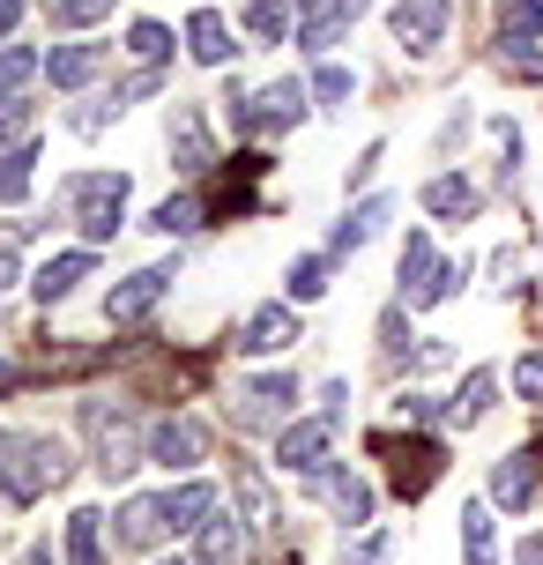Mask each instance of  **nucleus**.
Wrapping results in <instances>:
<instances>
[{
    "mask_svg": "<svg viewBox=\"0 0 543 565\" xmlns=\"http://www.w3.org/2000/svg\"><path fill=\"white\" fill-rule=\"evenodd\" d=\"M306 97H313V89L284 75V83H268V89H260V97H246V89L231 83L224 105H231V127H238V135H290V127L306 119Z\"/></svg>",
    "mask_w": 543,
    "mask_h": 565,
    "instance_id": "obj_3",
    "label": "nucleus"
},
{
    "mask_svg": "<svg viewBox=\"0 0 543 565\" xmlns=\"http://www.w3.org/2000/svg\"><path fill=\"white\" fill-rule=\"evenodd\" d=\"M461 276H469L461 260H439L425 231H409V246H402V306H439V298L461 290Z\"/></svg>",
    "mask_w": 543,
    "mask_h": 565,
    "instance_id": "obj_5",
    "label": "nucleus"
},
{
    "mask_svg": "<svg viewBox=\"0 0 543 565\" xmlns=\"http://www.w3.org/2000/svg\"><path fill=\"white\" fill-rule=\"evenodd\" d=\"M30 164H38V141H8V149H0V201L30 194Z\"/></svg>",
    "mask_w": 543,
    "mask_h": 565,
    "instance_id": "obj_31",
    "label": "nucleus"
},
{
    "mask_svg": "<svg viewBox=\"0 0 543 565\" xmlns=\"http://www.w3.org/2000/svg\"><path fill=\"white\" fill-rule=\"evenodd\" d=\"M298 342V312L284 306H254L246 320H238V335H231V350H246V358H268V350H290Z\"/></svg>",
    "mask_w": 543,
    "mask_h": 565,
    "instance_id": "obj_10",
    "label": "nucleus"
},
{
    "mask_svg": "<svg viewBox=\"0 0 543 565\" xmlns=\"http://www.w3.org/2000/svg\"><path fill=\"white\" fill-rule=\"evenodd\" d=\"M172 565H179V558H172Z\"/></svg>",
    "mask_w": 543,
    "mask_h": 565,
    "instance_id": "obj_48",
    "label": "nucleus"
},
{
    "mask_svg": "<svg viewBox=\"0 0 543 565\" xmlns=\"http://www.w3.org/2000/svg\"><path fill=\"white\" fill-rule=\"evenodd\" d=\"M23 127H30V97H0V149L8 141H30Z\"/></svg>",
    "mask_w": 543,
    "mask_h": 565,
    "instance_id": "obj_38",
    "label": "nucleus"
},
{
    "mask_svg": "<svg viewBox=\"0 0 543 565\" xmlns=\"http://www.w3.org/2000/svg\"><path fill=\"white\" fill-rule=\"evenodd\" d=\"M105 15H113V0H53L60 30H89V23H105Z\"/></svg>",
    "mask_w": 543,
    "mask_h": 565,
    "instance_id": "obj_36",
    "label": "nucleus"
},
{
    "mask_svg": "<svg viewBox=\"0 0 543 565\" xmlns=\"http://www.w3.org/2000/svg\"><path fill=\"white\" fill-rule=\"evenodd\" d=\"M328 447H336V417L284 424V439H276V454H284V469H298V477H320V469H328Z\"/></svg>",
    "mask_w": 543,
    "mask_h": 565,
    "instance_id": "obj_12",
    "label": "nucleus"
},
{
    "mask_svg": "<svg viewBox=\"0 0 543 565\" xmlns=\"http://www.w3.org/2000/svg\"><path fill=\"white\" fill-rule=\"evenodd\" d=\"M172 164L187 171V179L216 171V141H209V119H201L194 105H179V113H172Z\"/></svg>",
    "mask_w": 543,
    "mask_h": 565,
    "instance_id": "obj_15",
    "label": "nucleus"
},
{
    "mask_svg": "<svg viewBox=\"0 0 543 565\" xmlns=\"http://www.w3.org/2000/svg\"><path fill=\"white\" fill-rule=\"evenodd\" d=\"M387 216H395V201H387V194H372L365 209H350L343 224H336V238H328V254H358V246H365V238H372L380 224H387Z\"/></svg>",
    "mask_w": 543,
    "mask_h": 565,
    "instance_id": "obj_24",
    "label": "nucleus"
},
{
    "mask_svg": "<svg viewBox=\"0 0 543 565\" xmlns=\"http://www.w3.org/2000/svg\"><path fill=\"white\" fill-rule=\"evenodd\" d=\"M15 565H53V551H45V543H30V551H23Z\"/></svg>",
    "mask_w": 543,
    "mask_h": 565,
    "instance_id": "obj_45",
    "label": "nucleus"
},
{
    "mask_svg": "<svg viewBox=\"0 0 543 565\" xmlns=\"http://www.w3.org/2000/svg\"><path fill=\"white\" fill-rule=\"evenodd\" d=\"M365 8H372V0H320L313 15L298 23V45H306V53H328V45H336V38L365 15Z\"/></svg>",
    "mask_w": 543,
    "mask_h": 565,
    "instance_id": "obj_19",
    "label": "nucleus"
},
{
    "mask_svg": "<svg viewBox=\"0 0 543 565\" xmlns=\"http://www.w3.org/2000/svg\"><path fill=\"white\" fill-rule=\"evenodd\" d=\"M15 23H23V0H0V45L15 38Z\"/></svg>",
    "mask_w": 543,
    "mask_h": 565,
    "instance_id": "obj_42",
    "label": "nucleus"
},
{
    "mask_svg": "<svg viewBox=\"0 0 543 565\" xmlns=\"http://www.w3.org/2000/svg\"><path fill=\"white\" fill-rule=\"evenodd\" d=\"M514 387H521V402H543V350H521Z\"/></svg>",
    "mask_w": 543,
    "mask_h": 565,
    "instance_id": "obj_39",
    "label": "nucleus"
},
{
    "mask_svg": "<svg viewBox=\"0 0 543 565\" xmlns=\"http://www.w3.org/2000/svg\"><path fill=\"white\" fill-rule=\"evenodd\" d=\"M0 290H15V246H0Z\"/></svg>",
    "mask_w": 543,
    "mask_h": 565,
    "instance_id": "obj_43",
    "label": "nucleus"
},
{
    "mask_svg": "<svg viewBox=\"0 0 543 565\" xmlns=\"http://www.w3.org/2000/svg\"><path fill=\"white\" fill-rule=\"evenodd\" d=\"M343 565H387V536H365L358 551L343 543Z\"/></svg>",
    "mask_w": 543,
    "mask_h": 565,
    "instance_id": "obj_41",
    "label": "nucleus"
},
{
    "mask_svg": "<svg viewBox=\"0 0 543 565\" xmlns=\"http://www.w3.org/2000/svg\"><path fill=\"white\" fill-rule=\"evenodd\" d=\"M67 565H105V513L97 507L67 513Z\"/></svg>",
    "mask_w": 543,
    "mask_h": 565,
    "instance_id": "obj_25",
    "label": "nucleus"
},
{
    "mask_svg": "<svg viewBox=\"0 0 543 565\" xmlns=\"http://www.w3.org/2000/svg\"><path fill=\"white\" fill-rule=\"evenodd\" d=\"M127 53H135V60H164V53H172V30H164V23H135V30H127Z\"/></svg>",
    "mask_w": 543,
    "mask_h": 565,
    "instance_id": "obj_37",
    "label": "nucleus"
},
{
    "mask_svg": "<svg viewBox=\"0 0 543 565\" xmlns=\"http://www.w3.org/2000/svg\"><path fill=\"white\" fill-rule=\"evenodd\" d=\"M149 461H157V469H194V461H209V424L187 417V409L157 417L149 424Z\"/></svg>",
    "mask_w": 543,
    "mask_h": 565,
    "instance_id": "obj_7",
    "label": "nucleus"
},
{
    "mask_svg": "<svg viewBox=\"0 0 543 565\" xmlns=\"http://www.w3.org/2000/svg\"><path fill=\"white\" fill-rule=\"evenodd\" d=\"M67 201H75L83 238L105 246V238H119V224H127V171H75V179H67Z\"/></svg>",
    "mask_w": 543,
    "mask_h": 565,
    "instance_id": "obj_2",
    "label": "nucleus"
},
{
    "mask_svg": "<svg viewBox=\"0 0 543 565\" xmlns=\"http://www.w3.org/2000/svg\"><path fill=\"white\" fill-rule=\"evenodd\" d=\"M328 268H336V254H306V260H290V276H284L290 306H313L320 290H328Z\"/></svg>",
    "mask_w": 543,
    "mask_h": 565,
    "instance_id": "obj_30",
    "label": "nucleus"
},
{
    "mask_svg": "<svg viewBox=\"0 0 543 565\" xmlns=\"http://www.w3.org/2000/svg\"><path fill=\"white\" fill-rule=\"evenodd\" d=\"M514 565H543V536H529V543H521V551H514Z\"/></svg>",
    "mask_w": 543,
    "mask_h": 565,
    "instance_id": "obj_44",
    "label": "nucleus"
},
{
    "mask_svg": "<svg viewBox=\"0 0 543 565\" xmlns=\"http://www.w3.org/2000/svg\"><path fill=\"white\" fill-rule=\"evenodd\" d=\"M290 402H298V380H290V372L238 380V424H276V417H290Z\"/></svg>",
    "mask_w": 543,
    "mask_h": 565,
    "instance_id": "obj_13",
    "label": "nucleus"
},
{
    "mask_svg": "<svg viewBox=\"0 0 543 565\" xmlns=\"http://www.w3.org/2000/svg\"><path fill=\"white\" fill-rule=\"evenodd\" d=\"M350 89H358V75H350V67H336V60H328V67L313 75V97H320V113H343V105H350Z\"/></svg>",
    "mask_w": 543,
    "mask_h": 565,
    "instance_id": "obj_35",
    "label": "nucleus"
},
{
    "mask_svg": "<svg viewBox=\"0 0 543 565\" xmlns=\"http://www.w3.org/2000/svg\"><path fill=\"white\" fill-rule=\"evenodd\" d=\"M246 558V529H238V513H209L194 529V565H238Z\"/></svg>",
    "mask_w": 543,
    "mask_h": 565,
    "instance_id": "obj_18",
    "label": "nucleus"
},
{
    "mask_svg": "<svg viewBox=\"0 0 543 565\" xmlns=\"http://www.w3.org/2000/svg\"><path fill=\"white\" fill-rule=\"evenodd\" d=\"M149 231H164V238H179V231H201V194H164L157 209H149Z\"/></svg>",
    "mask_w": 543,
    "mask_h": 565,
    "instance_id": "obj_32",
    "label": "nucleus"
},
{
    "mask_svg": "<svg viewBox=\"0 0 543 565\" xmlns=\"http://www.w3.org/2000/svg\"><path fill=\"white\" fill-rule=\"evenodd\" d=\"M380 350H387V358H402V350H409V342H402V306L380 312Z\"/></svg>",
    "mask_w": 543,
    "mask_h": 565,
    "instance_id": "obj_40",
    "label": "nucleus"
},
{
    "mask_svg": "<svg viewBox=\"0 0 543 565\" xmlns=\"http://www.w3.org/2000/svg\"><path fill=\"white\" fill-rule=\"evenodd\" d=\"M425 209L439 216V224H469V216L485 209V186L461 179V171H439V179H425Z\"/></svg>",
    "mask_w": 543,
    "mask_h": 565,
    "instance_id": "obj_16",
    "label": "nucleus"
},
{
    "mask_svg": "<svg viewBox=\"0 0 543 565\" xmlns=\"http://www.w3.org/2000/svg\"><path fill=\"white\" fill-rule=\"evenodd\" d=\"M89 424V447H97V477H135V461H149V431H135L127 409H105V402H89L83 409Z\"/></svg>",
    "mask_w": 543,
    "mask_h": 565,
    "instance_id": "obj_4",
    "label": "nucleus"
},
{
    "mask_svg": "<svg viewBox=\"0 0 543 565\" xmlns=\"http://www.w3.org/2000/svg\"><path fill=\"white\" fill-rule=\"evenodd\" d=\"M461 558L469 565H499V529L485 507H461Z\"/></svg>",
    "mask_w": 543,
    "mask_h": 565,
    "instance_id": "obj_28",
    "label": "nucleus"
},
{
    "mask_svg": "<svg viewBox=\"0 0 543 565\" xmlns=\"http://www.w3.org/2000/svg\"><path fill=\"white\" fill-rule=\"evenodd\" d=\"M67 469H75L67 439H53V431H8V424H0V491H8L15 507H30V499H45L53 483H67Z\"/></svg>",
    "mask_w": 543,
    "mask_h": 565,
    "instance_id": "obj_1",
    "label": "nucleus"
},
{
    "mask_svg": "<svg viewBox=\"0 0 543 565\" xmlns=\"http://www.w3.org/2000/svg\"><path fill=\"white\" fill-rule=\"evenodd\" d=\"M30 75H45V53H30V45H0V97H15Z\"/></svg>",
    "mask_w": 543,
    "mask_h": 565,
    "instance_id": "obj_34",
    "label": "nucleus"
},
{
    "mask_svg": "<svg viewBox=\"0 0 543 565\" xmlns=\"http://www.w3.org/2000/svg\"><path fill=\"white\" fill-rule=\"evenodd\" d=\"M209 513H216V491H209V483H172V491H164V521H172V529H201Z\"/></svg>",
    "mask_w": 543,
    "mask_h": 565,
    "instance_id": "obj_27",
    "label": "nucleus"
},
{
    "mask_svg": "<svg viewBox=\"0 0 543 565\" xmlns=\"http://www.w3.org/2000/svg\"><path fill=\"white\" fill-rule=\"evenodd\" d=\"M380 454H387V483H395L402 499H425L432 483H439V469H447L439 439H380Z\"/></svg>",
    "mask_w": 543,
    "mask_h": 565,
    "instance_id": "obj_6",
    "label": "nucleus"
},
{
    "mask_svg": "<svg viewBox=\"0 0 543 565\" xmlns=\"http://www.w3.org/2000/svg\"><path fill=\"white\" fill-rule=\"evenodd\" d=\"M491 395H499V372H461V387H455V402H447V424H485L491 417Z\"/></svg>",
    "mask_w": 543,
    "mask_h": 565,
    "instance_id": "obj_23",
    "label": "nucleus"
},
{
    "mask_svg": "<svg viewBox=\"0 0 543 565\" xmlns=\"http://www.w3.org/2000/svg\"><path fill=\"white\" fill-rule=\"evenodd\" d=\"M187 53H194L201 67H224L231 60V23L216 8H194V15H187Z\"/></svg>",
    "mask_w": 543,
    "mask_h": 565,
    "instance_id": "obj_22",
    "label": "nucleus"
},
{
    "mask_svg": "<svg viewBox=\"0 0 543 565\" xmlns=\"http://www.w3.org/2000/svg\"><path fill=\"white\" fill-rule=\"evenodd\" d=\"M172 282H179L172 260H157V268H135V276H127L113 298H105V320H119V328H127V320H149V312L172 298Z\"/></svg>",
    "mask_w": 543,
    "mask_h": 565,
    "instance_id": "obj_8",
    "label": "nucleus"
},
{
    "mask_svg": "<svg viewBox=\"0 0 543 565\" xmlns=\"http://www.w3.org/2000/svg\"><path fill=\"white\" fill-rule=\"evenodd\" d=\"M97 67H105V45H53V53H45V83L83 89V83H97Z\"/></svg>",
    "mask_w": 543,
    "mask_h": 565,
    "instance_id": "obj_21",
    "label": "nucleus"
},
{
    "mask_svg": "<svg viewBox=\"0 0 543 565\" xmlns=\"http://www.w3.org/2000/svg\"><path fill=\"white\" fill-rule=\"evenodd\" d=\"M543 38V0H499V53Z\"/></svg>",
    "mask_w": 543,
    "mask_h": 565,
    "instance_id": "obj_26",
    "label": "nucleus"
},
{
    "mask_svg": "<svg viewBox=\"0 0 543 565\" xmlns=\"http://www.w3.org/2000/svg\"><path fill=\"white\" fill-rule=\"evenodd\" d=\"M290 8H298V0H254V8H246V30H254L260 45H284L290 38Z\"/></svg>",
    "mask_w": 543,
    "mask_h": 565,
    "instance_id": "obj_33",
    "label": "nucleus"
},
{
    "mask_svg": "<svg viewBox=\"0 0 543 565\" xmlns=\"http://www.w3.org/2000/svg\"><path fill=\"white\" fill-rule=\"evenodd\" d=\"M298 8H306V15H313V8H320V0H298Z\"/></svg>",
    "mask_w": 543,
    "mask_h": 565,
    "instance_id": "obj_47",
    "label": "nucleus"
},
{
    "mask_svg": "<svg viewBox=\"0 0 543 565\" xmlns=\"http://www.w3.org/2000/svg\"><path fill=\"white\" fill-rule=\"evenodd\" d=\"M447 0H395V15H387V30H395L402 53H432L439 38H447Z\"/></svg>",
    "mask_w": 543,
    "mask_h": 565,
    "instance_id": "obj_11",
    "label": "nucleus"
},
{
    "mask_svg": "<svg viewBox=\"0 0 543 565\" xmlns=\"http://www.w3.org/2000/svg\"><path fill=\"white\" fill-rule=\"evenodd\" d=\"M231 491L246 499L254 529H276V499H268V483H260V469H254V461H231Z\"/></svg>",
    "mask_w": 543,
    "mask_h": 565,
    "instance_id": "obj_29",
    "label": "nucleus"
},
{
    "mask_svg": "<svg viewBox=\"0 0 543 565\" xmlns=\"http://www.w3.org/2000/svg\"><path fill=\"white\" fill-rule=\"evenodd\" d=\"M164 536H172L164 499H127V507H119V543H127V551H157Z\"/></svg>",
    "mask_w": 543,
    "mask_h": 565,
    "instance_id": "obj_20",
    "label": "nucleus"
},
{
    "mask_svg": "<svg viewBox=\"0 0 543 565\" xmlns=\"http://www.w3.org/2000/svg\"><path fill=\"white\" fill-rule=\"evenodd\" d=\"M15 380H23V372H15V365H8V358H0V387H15Z\"/></svg>",
    "mask_w": 543,
    "mask_h": 565,
    "instance_id": "obj_46",
    "label": "nucleus"
},
{
    "mask_svg": "<svg viewBox=\"0 0 543 565\" xmlns=\"http://www.w3.org/2000/svg\"><path fill=\"white\" fill-rule=\"evenodd\" d=\"M491 499H499L507 513H529V507H536V499H543V454L536 447H514V454H507V461L491 469Z\"/></svg>",
    "mask_w": 543,
    "mask_h": 565,
    "instance_id": "obj_9",
    "label": "nucleus"
},
{
    "mask_svg": "<svg viewBox=\"0 0 543 565\" xmlns=\"http://www.w3.org/2000/svg\"><path fill=\"white\" fill-rule=\"evenodd\" d=\"M313 491L343 513V529H372V483L365 477H350V469H336V461H328V469L313 477Z\"/></svg>",
    "mask_w": 543,
    "mask_h": 565,
    "instance_id": "obj_14",
    "label": "nucleus"
},
{
    "mask_svg": "<svg viewBox=\"0 0 543 565\" xmlns=\"http://www.w3.org/2000/svg\"><path fill=\"white\" fill-rule=\"evenodd\" d=\"M89 268H97V254L89 246H75V254H53L38 276H30V290H38V306H60V298H75V282H89Z\"/></svg>",
    "mask_w": 543,
    "mask_h": 565,
    "instance_id": "obj_17",
    "label": "nucleus"
}]
</instances>
